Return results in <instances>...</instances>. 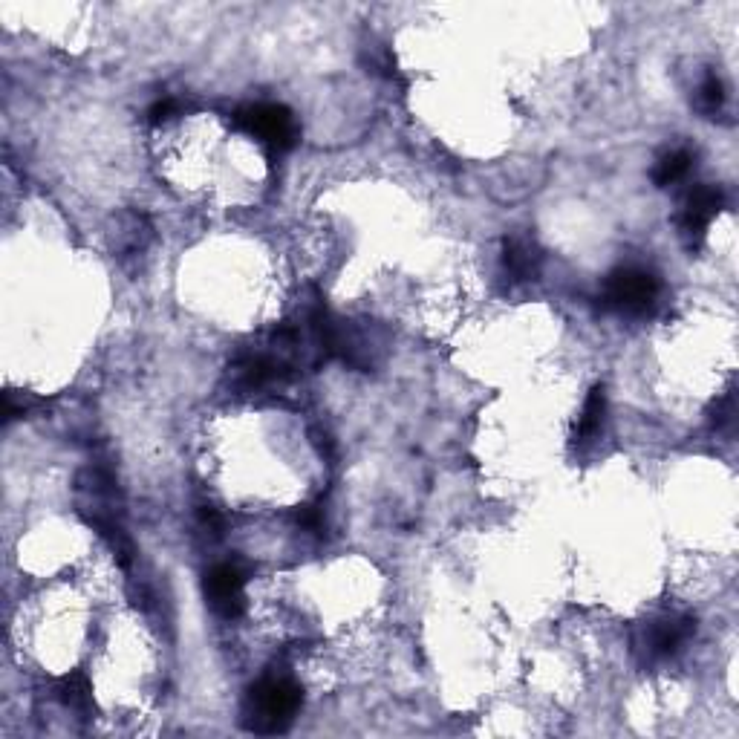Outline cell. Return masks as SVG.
Wrapping results in <instances>:
<instances>
[{
	"instance_id": "6da1fadb",
	"label": "cell",
	"mask_w": 739,
	"mask_h": 739,
	"mask_svg": "<svg viewBox=\"0 0 739 739\" xmlns=\"http://www.w3.org/2000/svg\"><path fill=\"white\" fill-rule=\"evenodd\" d=\"M301 708V688L286 676H266L246 696L243 725L255 734H283Z\"/></svg>"
},
{
	"instance_id": "7a4b0ae2",
	"label": "cell",
	"mask_w": 739,
	"mask_h": 739,
	"mask_svg": "<svg viewBox=\"0 0 739 739\" xmlns=\"http://www.w3.org/2000/svg\"><path fill=\"white\" fill-rule=\"evenodd\" d=\"M231 122L240 130H246L249 136H255L257 142L272 153V156H281V153L292 151L295 142H298L295 116L283 104H243L231 116Z\"/></svg>"
},
{
	"instance_id": "3957f363",
	"label": "cell",
	"mask_w": 739,
	"mask_h": 739,
	"mask_svg": "<svg viewBox=\"0 0 739 739\" xmlns=\"http://www.w3.org/2000/svg\"><path fill=\"white\" fill-rule=\"evenodd\" d=\"M696 630V621L685 612H667L647 624H641L633 636V650H636L641 664H662L679 656Z\"/></svg>"
},
{
	"instance_id": "277c9868",
	"label": "cell",
	"mask_w": 739,
	"mask_h": 739,
	"mask_svg": "<svg viewBox=\"0 0 739 739\" xmlns=\"http://www.w3.org/2000/svg\"><path fill=\"white\" fill-rule=\"evenodd\" d=\"M598 301L604 309L621 312V315H647L659 301V281L647 269L624 266V269H615L607 278Z\"/></svg>"
},
{
	"instance_id": "5b68a950",
	"label": "cell",
	"mask_w": 739,
	"mask_h": 739,
	"mask_svg": "<svg viewBox=\"0 0 739 739\" xmlns=\"http://www.w3.org/2000/svg\"><path fill=\"white\" fill-rule=\"evenodd\" d=\"M292 376H295V367L286 364L281 356H275L266 344L240 353L229 367L231 387L240 393H260L275 384L289 382Z\"/></svg>"
},
{
	"instance_id": "8992f818",
	"label": "cell",
	"mask_w": 739,
	"mask_h": 739,
	"mask_svg": "<svg viewBox=\"0 0 739 739\" xmlns=\"http://www.w3.org/2000/svg\"><path fill=\"white\" fill-rule=\"evenodd\" d=\"M722 205H725V194L714 185H696L693 191H688L682 211H679V231L688 240L690 249L702 246V240L716 220V214L722 211Z\"/></svg>"
},
{
	"instance_id": "52a82bcc",
	"label": "cell",
	"mask_w": 739,
	"mask_h": 739,
	"mask_svg": "<svg viewBox=\"0 0 739 739\" xmlns=\"http://www.w3.org/2000/svg\"><path fill=\"white\" fill-rule=\"evenodd\" d=\"M246 575L234 563H217L205 575V595L223 618H240L246 612Z\"/></svg>"
},
{
	"instance_id": "ba28073f",
	"label": "cell",
	"mask_w": 739,
	"mask_h": 739,
	"mask_svg": "<svg viewBox=\"0 0 739 739\" xmlns=\"http://www.w3.org/2000/svg\"><path fill=\"white\" fill-rule=\"evenodd\" d=\"M503 266L511 281H532L540 266V252L529 237H509L503 243Z\"/></svg>"
},
{
	"instance_id": "9c48e42d",
	"label": "cell",
	"mask_w": 739,
	"mask_h": 739,
	"mask_svg": "<svg viewBox=\"0 0 739 739\" xmlns=\"http://www.w3.org/2000/svg\"><path fill=\"white\" fill-rule=\"evenodd\" d=\"M604 416H607V393H604V387H595L584 402L578 422H575V445H589L595 436L601 434Z\"/></svg>"
},
{
	"instance_id": "30bf717a",
	"label": "cell",
	"mask_w": 739,
	"mask_h": 739,
	"mask_svg": "<svg viewBox=\"0 0 739 739\" xmlns=\"http://www.w3.org/2000/svg\"><path fill=\"white\" fill-rule=\"evenodd\" d=\"M690 168H693V153L685 151V148L664 153L662 159L656 162V168H653V182L659 188H670V185H676V182L688 177Z\"/></svg>"
},
{
	"instance_id": "8fae6325",
	"label": "cell",
	"mask_w": 739,
	"mask_h": 739,
	"mask_svg": "<svg viewBox=\"0 0 739 739\" xmlns=\"http://www.w3.org/2000/svg\"><path fill=\"white\" fill-rule=\"evenodd\" d=\"M55 693H58V699H61L67 708H73V711H87V708H90V699H93L90 682H87L84 673H70V676H64V679L58 682Z\"/></svg>"
},
{
	"instance_id": "7c38bea8",
	"label": "cell",
	"mask_w": 739,
	"mask_h": 739,
	"mask_svg": "<svg viewBox=\"0 0 739 739\" xmlns=\"http://www.w3.org/2000/svg\"><path fill=\"white\" fill-rule=\"evenodd\" d=\"M148 237H151V229H148L145 217H139V214L122 217V231L116 234V243H119L125 252H142L145 243H148Z\"/></svg>"
},
{
	"instance_id": "4fadbf2b",
	"label": "cell",
	"mask_w": 739,
	"mask_h": 739,
	"mask_svg": "<svg viewBox=\"0 0 739 739\" xmlns=\"http://www.w3.org/2000/svg\"><path fill=\"white\" fill-rule=\"evenodd\" d=\"M722 107H725V84L719 81V76L711 73V76H705V81L696 90V110L702 116H716Z\"/></svg>"
},
{
	"instance_id": "5bb4252c",
	"label": "cell",
	"mask_w": 739,
	"mask_h": 739,
	"mask_svg": "<svg viewBox=\"0 0 739 739\" xmlns=\"http://www.w3.org/2000/svg\"><path fill=\"white\" fill-rule=\"evenodd\" d=\"M734 416H737V399H734V393H728L711 410V425H714L716 431H725V428L734 425Z\"/></svg>"
},
{
	"instance_id": "9a60e30c",
	"label": "cell",
	"mask_w": 739,
	"mask_h": 739,
	"mask_svg": "<svg viewBox=\"0 0 739 739\" xmlns=\"http://www.w3.org/2000/svg\"><path fill=\"white\" fill-rule=\"evenodd\" d=\"M177 113H179L177 99L165 96V99H156V102L148 107V122H151V125H165V122H171Z\"/></svg>"
},
{
	"instance_id": "2e32d148",
	"label": "cell",
	"mask_w": 739,
	"mask_h": 739,
	"mask_svg": "<svg viewBox=\"0 0 739 739\" xmlns=\"http://www.w3.org/2000/svg\"><path fill=\"white\" fill-rule=\"evenodd\" d=\"M298 523L304 526V529H309L312 535H321L324 532V509L321 506H304V509L298 511Z\"/></svg>"
},
{
	"instance_id": "e0dca14e",
	"label": "cell",
	"mask_w": 739,
	"mask_h": 739,
	"mask_svg": "<svg viewBox=\"0 0 739 739\" xmlns=\"http://www.w3.org/2000/svg\"><path fill=\"white\" fill-rule=\"evenodd\" d=\"M200 520H203L205 529H211L214 535H220V532H223V517H220L214 509H208V506L200 509Z\"/></svg>"
}]
</instances>
